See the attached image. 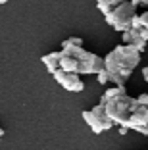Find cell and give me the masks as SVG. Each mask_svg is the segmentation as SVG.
I'll return each mask as SVG.
<instances>
[{
  "label": "cell",
  "instance_id": "cell-5",
  "mask_svg": "<svg viewBox=\"0 0 148 150\" xmlns=\"http://www.w3.org/2000/svg\"><path fill=\"white\" fill-rule=\"evenodd\" d=\"M52 77L56 79V83L62 85V88L69 91V93H81L85 88V83L81 81L79 73H73V71H65V69H58L52 73Z\"/></svg>",
  "mask_w": 148,
  "mask_h": 150
},
{
  "label": "cell",
  "instance_id": "cell-15",
  "mask_svg": "<svg viewBox=\"0 0 148 150\" xmlns=\"http://www.w3.org/2000/svg\"><path fill=\"white\" fill-rule=\"evenodd\" d=\"M142 77H144V81L148 83V66H146V67H142Z\"/></svg>",
  "mask_w": 148,
  "mask_h": 150
},
{
  "label": "cell",
  "instance_id": "cell-21",
  "mask_svg": "<svg viewBox=\"0 0 148 150\" xmlns=\"http://www.w3.org/2000/svg\"><path fill=\"white\" fill-rule=\"evenodd\" d=\"M0 129H2V127H0Z\"/></svg>",
  "mask_w": 148,
  "mask_h": 150
},
{
  "label": "cell",
  "instance_id": "cell-19",
  "mask_svg": "<svg viewBox=\"0 0 148 150\" xmlns=\"http://www.w3.org/2000/svg\"><path fill=\"white\" fill-rule=\"evenodd\" d=\"M129 2H135V4H139V2H140V0H129Z\"/></svg>",
  "mask_w": 148,
  "mask_h": 150
},
{
  "label": "cell",
  "instance_id": "cell-13",
  "mask_svg": "<svg viewBox=\"0 0 148 150\" xmlns=\"http://www.w3.org/2000/svg\"><path fill=\"white\" fill-rule=\"evenodd\" d=\"M69 44H79V46H83V39L81 37H69V39H65L62 42V46H69Z\"/></svg>",
  "mask_w": 148,
  "mask_h": 150
},
{
  "label": "cell",
  "instance_id": "cell-17",
  "mask_svg": "<svg viewBox=\"0 0 148 150\" xmlns=\"http://www.w3.org/2000/svg\"><path fill=\"white\" fill-rule=\"evenodd\" d=\"M139 6H148V0H140V2H139Z\"/></svg>",
  "mask_w": 148,
  "mask_h": 150
},
{
  "label": "cell",
  "instance_id": "cell-11",
  "mask_svg": "<svg viewBox=\"0 0 148 150\" xmlns=\"http://www.w3.org/2000/svg\"><path fill=\"white\" fill-rule=\"evenodd\" d=\"M96 6H98V10H100L102 13H104V18L108 16L110 12H112L113 8H115L113 4H110V2H102V0H96Z\"/></svg>",
  "mask_w": 148,
  "mask_h": 150
},
{
  "label": "cell",
  "instance_id": "cell-2",
  "mask_svg": "<svg viewBox=\"0 0 148 150\" xmlns=\"http://www.w3.org/2000/svg\"><path fill=\"white\" fill-rule=\"evenodd\" d=\"M137 106H139V100L129 96V94L125 93V94H119V96H115V98H110V100L106 102V112H108V115L113 119L115 125H125V127H129L133 112L137 110Z\"/></svg>",
  "mask_w": 148,
  "mask_h": 150
},
{
  "label": "cell",
  "instance_id": "cell-12",
  "mask_svg": "<svg viewBox=\"0 0 148 150\" xmlns=\"http://www.w3.org/2000/svg\"><path fill=\"white\" fill-rule=\"evenodd\" d=\"M96 77H98V83H100V85H108L110 83V73L106 69L98 71V73H96Z\"/></svg>",
  "mask_w": 148,
  "mask_h": 150
},
{
  "label": "cell",
  "instance_id": "cell-3",
  "mask_svg": "<svg viewBox=\"0 0 148 150\" xmlns=\"http://www.w3.org/2000/svg\"><path fill=\"white\" fill-rule=\"evenodd\" d=\"M137 8H139V4L129 2V0H123V2H119V4L106 16V23H108L110 27H113L115 31H119V33L129 31L131 27H133L135 18H137Z\"/></svg>",
  "mask_w": 148,
  "mask_h": 150
},
{
  "label": "cell",
  "instance_id": "cell-7",
  "mask_svg": "<svg viewBox=\"0 0 148 150\" xmlns=\"http://www.w3.org/2000/svg\"><path fill=\"white\" fill-rule=\"evenodd\" d=\"M142 125H148V106H142L139 104L137 110L133 112V117H131V123H129V129H139Z\"/></svg>",
  "mask_w": 148,
  "mask_h": 150
},
{
  "label": "cell",
  "instance_id": "cell-4",
  "mask_svg": "<svg viewBox=\"0 0 148 150\" xmlns=\"http://www.w3.org/2000/svg\"><path fill=\"white\" fill-rule=\"evenodd\" d=\"M83 119L87 121V125L96 133V135H98V133H104V131H110V129L115 125L113 119L108 115L104 104H96L92 110H85L83 112Z\"/></svg>",
  "mask_w": 148,
  "mask_h": 150
},
{
  "label": "cell",
  "instance_id": "cell-20",
  "mask_svg": "<svg viewBox=\"0 0 148 150\" xmlns=\"http://www.w3.org/2000/svg\"><path fill=\"white\" fill-rule=\"evenodd\" d=\"M6 2H8V0H0V4H6Z\"/></svg>",
  "mask_w": 148,
  "mask_h": 150
},
{
  "label": "cell",
  "instance_id": "cell-16",
  "mask_svg": "<svg viewBox=\"0 0 148 150\" xmlns=\"http://www.w3.org/2000/svg\"><path fill=\"white\" fill-rule=\"evenodd\" d=\"M127 131H129V127H125V125H119V135H125Z\"/></svg>",
  "mask_w": 148,
  "mask_h": 150
},
{
  "label": "cell",
  "instance_id": "cell-10",
  "mask_svg": "<svg viewBox=\"0 0 148 150\" xmlns=\"http://www.w3.org/2000/svg\"><path fill=\"white\" fill-rule=\"evenodd\" d=\"M133 27H146L148 29V10L142 13H137L135 21H133Z\"/></svg>",
  "mask_w": 148,
  "mask_h": 150
},
{
  "label": "cell",
  "instance_id": "cell-6",
  "mask_svg": "<svg viewBox=\"0 0 148 150\" xmlns=\"http://www.w3.org/2000/svg\"><path fill=\"white\" fill-rule=\"evenodd\" d=\"M121 35H123L121 37V39H123V44H131V46H135L139 52H144L148 40L142 39V35H140V31L137 29V27H131L129 31H123Z\"/></svg>",
  "mask_w": 148,
  "mask_h": 150
},
{
  "label": "cell",
  "instance_id": "cell-1",
  "mask_svg": "<svg viewBox=\"0 0 148 150\" xmlns=\"http://www.w3.org/2000/svg\"><path fill=\"white\" fill-rule=\"evenodd\" d=\"M139 64L140 52L131 44H118L104 58V69L110 73V83H115L118 87L125 85Z\"/></svg>",
  "mask_w": 148,
  "mask_h": 150
},
{
  "label": "cell",
  "instance_id": "cell-8",
  "mask_svg": "<svg viewBox=\"0 0 148 150\" xmlns=\"http://www.w3.org/2000/svg\"><path fill=\"white\" fill-rule=\"evenodd\" d=\"M40 62L46 66L48 73H54V71L60 69V52H50V54H44L40 58Z\"/></svg>",
  "mask_w": 148,
  "mask_h": 150
},
{
  "label": "cell",
  "instance_id": "cell-18",
  "mask_svg": "<svg viewBox=\"0 0 148 150\" xmlns=\"http://www.w3.org/2000/svg\"><path fill=\"white\" fill-rule=\"evenodd\" d=\"M4 137V129H0V139Z\"/></svg>",
  "mask_w": 148,
  "mask_h": 150
},
{
  "label": "cell",
  "instance_id": "cell-14",
  "mask_svg": "<svg viewBox=\"0 0 148 150\" xmlns=\"http://www.w3.org/2000/svg\"><path fill=\"white\" fill-rule=\"evenodd\" d=\"M137 100H139V104H142V106H148V94L146 93L139 94V96H137Z\"/></svg>",
  "mask_w": 148,
  "mask_h": 150
},
{
  "label": "cell",
  "instance_id": "cell-9",
  "mask_svg": "<svg viewBox=\"0 0 148 150\" xmlns=\"http://www.w3.org/2000/svg\"><path fill=\"white\" fill-rule=\"evenodd\" d=\"M127 91H125V85H121V87H110L108 91H106L104 94H102V98H100V104H104L106 106V102L110 100V98H115V96H119V94H125Z\"/></svg>",
  "mask_w": 148,
  "mask_h": 150
}]
</instances>
